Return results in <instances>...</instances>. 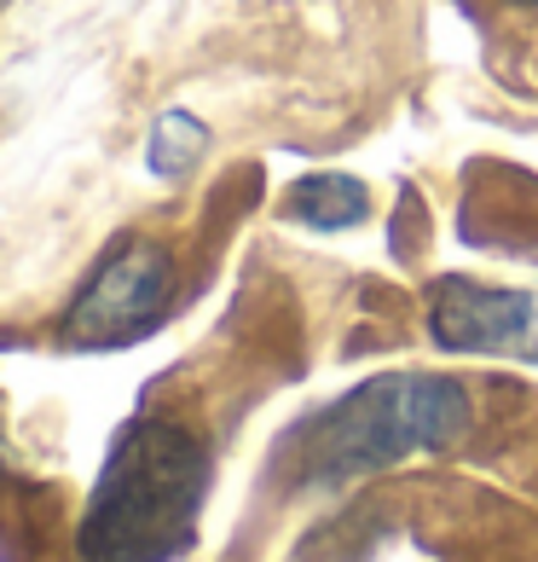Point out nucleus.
<instances>
[{
  "label": "nucleus",
  "instance_id": "nucleus-1",
  "mask_svg": "<svg viewBox=\"0 0 538 562\" xmlns=\"http://www.w3.org/2000/svg\"><path fill=\"white\" fill-rule=\"evenodd\" d=\"M209 452L185 424L134 418L116 429L76 528L81 562H174L197 533Z\"/></svg>",
  "mask_w": 538,
  "mask_h": 562
},
{
  "label": "nucleus",
  "instance_id": "nucleus-2",
  "mask_svg": "<svg viewBox=\"0 0 538 562\" xmlns=\"http://www.w3.org/2000/svg\"><path fill=\"white\" fill-rule=\"evenodd\" d=\"M474 406L458 378L434 371H388L365 378L296 429V482L342 487L354 475L394 470L417 452H451L469 435Z\"/></svg>",
  "mask_w": 538,
  "mask_h": 562
},
{
  "label": "nucleus",
  "instance_id": "nucleus-3",
  "mask_svg": "<svg viewBox=\"0 0 538 562\" xmlns=\"http://www.w3.org/2000/svg\"><path fill=\"white\" fill-rule=\"evenodd\" d=\"M174 290V261L157 238L128 233L93 261V273L81 279L76 302L65 307V337L81 348H128L151 337L169 314Z\"/></svg>",
  "mask_w": 538,
  "mask_h": 562
},
{
  "label": "nucleus",
  "instance_id": "nucleus-4",
  "mask_svg": "<svg viewBox=\"0 0 538 562\" xmlns=\"http://www.w3.org/2000/svg\"><path fill=\"white\" fill-rule=\"evenodd\" d=\"M428 337L446 353H504L538 360V290H504L474 279L428 284Z\"/></svg>",
  "mask_w": 538,
  "mask_h": 562
},
{
  "label": "nucleus",
  "instance_id": "nucleus-5",
  "mask_svg": "<svg viewBox=\"0 0 538 562\" xmlns=\"http://www.w3.org/2000/svg\"><path fill=\"white\" fill-rule=\"evenodd\" d=\"M284 215L296 226H313V233H342L370 215V192L354 175H307L301 186H289Z\"/></svg>",
  "mask_w": 538,
  "mask_h": 562
},
{
  "label": "nucleus",
  "instance_id": "nucleus-6",
  "mask_svg": "<svg viewBox=\"0 0 538 562\" xmlns=\"http://www.w3.org/2000/svg\"><path fill=\"white\" fill-rule=\"evenodd\" d=\"M203 151H209V128H203L192 111H162L157 128H151V151H145V162H151L157 180H185L197 169Z\"/></svg>",
  "mask_w": 538,
  "mask_h": 562
},
{
  "label": "nucleus",
  "instance_id": "nucleus-7",
  "mask_svg": "<svg viewBox=\"0 0 538 562\" xmlns=\"http://www.w3.org/2000/svg\"><path fill=\"white\" fill-rule=\"evenodd\" d=\"M515 7H538V0H515Z\"/></svg>",
  "mask_w": 538,
  "mask_h": 562
}]
</instances>
